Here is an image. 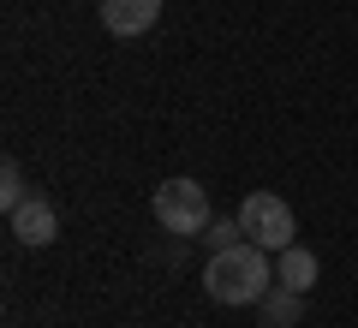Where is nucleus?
<instances>
[{
  "label": "nucleus",
  "mask_w": 358,
  "mask_h": 328,
  "mask_svg": "<svg viewBox=\"0 0 358 328\" xmlns=\"http://www.w3.org/2000/svg\"><path fill=\"white\" fill-rule=\"evenodd\" d=\"M96 13L114 36H143V30L162 18V0H96Z\"/></svg>",
  "instance_id": "5"
},
{
  "label": "nucleus",
  "mask_w": 358,
  "mask_h": 328,
  "mask_svg": "<svg viewBox=\"0 0 358 328\" xmlns=\"http://www.w3.org/2000/svg\"><path fill=\"white\" fill-rule=\"evenodd\" d=\"M275 287V269H268V251L251 239L227 245V251H209L203 269V292L215 304H263V292Z\"/></svg>",
  "instance_id": "1"
},
{
  "label": "nucleus",
  "mask_w": 358,
  "mask_h": 328,
  "mask_svg": "<svg viewBox=\"0 0 358 328\" xmlns=\"http://www.w3.org/2000/svg\"><path fill=\"white\" fill-rule=\"evenodd\" d=\"M239 239H245L239 215H233V221H209V227H203V245H209V251H227V245H239Z\"/></svg>",
  "instance_id": "9"
},
{
  "label": "nucleus",
  "mask_w": 358,
  "mask_h": 328,
  "mask_svg": "<svg viewBox=\"0 0 358 328\" xmlns=\"http://www.w3.org/2000/svg\"><path fill=\"white\" fill-rule=\"evenodd\" d=\"M257 311H263V328H299V316H305V292H287L281 280H275Z\"/></svg>",
  "instance_id": "7"
},
{
  "label": "nucleus",
  "mask_w": 358,
  "mask_h": 328,
  "mask_svg": "<svg viewBox=\"0 0 358 328\" xmlns=\"http://www.w3.org/2000/svg\"><path fill=\"white\" fill-rule=\"evenodd\" d=\"M155 221H162V233H173V239H197V233L215 221V215H209V191L197 185V179H167V185H155Z\"/></svg>",
  "instance_id": "2"
},
{
  "label": "nucleus",
  "mask_w": 358,
  "mask_h": 328,
  "mask_svg": "<svg viewBox=\"0 0 358 328\" xmlns=\"http://www.w3.org/2000/svg\"><path fill=\"white\" fill-rule=\"evenodd\" d=\"M239 227L251 245H263V251H287V245H299V221L293 209H287L275 191H251V197L239 203Z\"/></svg>",
  "instance_id": "3"
},
{
  "label": "nucleus",
  "mask_w": 358,
  "mask_h": 328,
  "mask_svg": "<svg viewBox=\"0 0 358 328\" xmlns=\"http://www.w3.org/2000/svg\"><path fill=\"white\" fill-rule=\"evenodd\" d=\"M30 197H36V191H30V179H24V167H18V162H6V167H0V209L13 215V209H24Z\"/></svg>",
  "instance_id": "8"
},
{
  "label": "nucleus",
  "mask_w": 358,
  "mask_h": 328,
  "mask_svg": "<svg viewBox=\"0 0 358 328\" xmlns=\"http://www.w3.org/2000/svg\"><path fill=\"white\" fill-rule=\"evenodd\" d=\"M6 221H13V239H18V245H30V251H42V245L60 239V215H54V203H48V197H30L24 209H13Z\"/></svg>",
  "instance_id": "4"
},
{
  "label": "nucleus",
  "mask_w": 358,
  "mask_h": 328,
  "mask_svg": "<svg viewBox=\"0 0 358 328\" xmlns=\"http://www.w3.org/2000/svg\"><path fill=\"white\" fill-rule=\"evenodd\" d=\"M322 275L317 251H305V245H287V251H275V280H281L287 292H310Z\"/></svg>",
  "instance_id": "6"
}]
</instances>
